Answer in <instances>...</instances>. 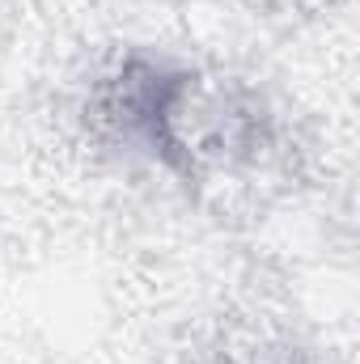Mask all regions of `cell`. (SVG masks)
<instances>
[{"instance_id": "1", "label": "cell", "mask_w": 360, "mask_h": 364, "mask_svg": "<svg viewBox=\"0 0 360 364\" xmlns=\"http://www.w3.org/2000/svg\"><path fill=\"white\" fill-rule=\"evenodd\" d=\"M195 102V73L170 60L127 55L110 77L97 81L90 102L93 127L123 149H140L182 178L191 174V153L182 140V119Z\"/></svg>"}]
</instances>
